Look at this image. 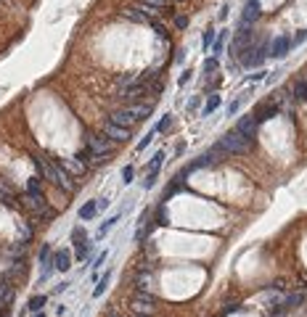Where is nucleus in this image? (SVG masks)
I'll return each mask as SVG.
<instances>
[{
  "mask_svg": "<svg viewBox=\"0 0 307 317\" xmlns=\"http://www.w3.org/2000/svg\"><path fill=\"white\" fill-rule=\"evenodd\" d=\"M278 111H281V103H278V98H273V100H262V103H259L252 114H255V119L262 125L265 119H273Z\"/></svg>",
  "mask_w": 307,
  "mask_h": 317,
  "instance_id": "9d476101",
  "label": "nucleus"
},
{
  "mask_svg": "<svg viewBox=\"0 0 307 317\" xmlns=\"http://www.w3.org/2000/svg\"><path fill=\"white\" fill-rule=\"evenodd\" d=\"M262 16V8H259V0H247V5H244V16H241V24L244 27H252L255 21Z\"/></svg>",
  "mask_w": 307,
  "mask_h": 317,
  "instance_id": "4468645a",
  "label": "nucleus"
},
{
  "mask_svg": "<svg viewBox=\"0 0 307 317\" xmlns=\"http://www.w3.org/2000/svg\"><path fill=\"white\" fill-rule=\"evenodd\" d=\"M289 50H291V40H289V37H283V35L273 37V40L267 43V56H270V58H283Z\"/></svg>",
  "mask_w": 307,
  "mask_h": 317,
  "instance_id": "f8f14e48",
  "label": "nucleus"
},
{
  "mask_svg": "<svg viewBox=\"0 0 307 317\" xmlns=\"http://www.w3.org/2000/svg\"><path fill=\"white\" fill-rule=\"evenodd\" d=\"M291 95H294L297 103H305V100H307V77L294 80V85H291Z\"/></svg>",
  "mask_w": 307,
  "mask_h": 317,
  "instance_id": "6ab92c4d",
  "label": "nucleus"
},
{
  "mask_svg": "<svg viewBox=\"0 0 307 317\" xmlns=\"http://www.w3.org/2000/svg\"><path fill=\"white\" fill-rule=\"evenodd\" d=\"M103 209H109V198H101V201H98V212H103Z\"/></svg>",
  "mask_w": 307,
  "mask_h": 317,
  "instance_id": "58836bf2",
  "label": "nucleus"
},
{
  "mask_svg": "<svg viewBox=\"0 0 307 317\" xmlns=\"http://www.w3.org/2000/svg\"><path fill=\"white\" fill-rule=\"evenodd\" d=\"M24 206L29 209V212L37 214V220H53V209L48 204V198H45L43 193V185L37 177H29L27 180V190H24Z\"/></svg>",
  "mask_w": 307,
  "mask_h": 317,
  "instance_id": "f257e3e1",
  "label": "nucleus"
},
{
  "mask_svg": "<svg viewBox=\"0 0 307 317\" xmlns=\"http://www.w3.org/2000/svg\"><path fill=\"white\" fill-rule=\"evenodd\" d=\"M133 177H135V167L127 164L125 169H122V185H130V182H133Z\"/></svg>",
  "mask_w": 307,
  "mask_h": 317,
  "instance_id": "c85d7f7f",
  "label": "nucleus"
},
{
  "mask_svg": "<svg viewBox=\"0 0 307 317\" xmlns=\"http://www.w3.org/2000/svg\"><path fill=\"white\" fill-rule=\"evenodd\" d=\"M241 100H244V95H239L236 100H230V103H228V117H233V114L241 109Z\"/></svg>",
  "mask_w": 307,
  "mask_h": 317,
  "instance_id": "7c9ffc66",
  "label": "nucleus"
},
{
  "mask_svg": "<svg viewBox=\"0 0 307 317\" xmlns=\"http://www.w3.org/2000/svg\"><path fill=\"white\" fill-rule=\"evenodd\" d=\"M217 109H220V95H214V92H212V95L206 98V103L202 106V117H209V114H214Z\"/></svg>",
  "mask_w": 307,
  "mask_h": 317,
  "instance_id": "4be33fe9",
  "label": "nucleus"
},
{
  "mask_svg": "<svg viewBox=\"0 0 307 317\" xmlns=\"http://www.w3.org/2000/svg\"><path fill=\"white\" fill-rule=\"evenodd\" d=\"M109 280H111V270H106V272L101 275V280L96 283V288H93V299H101L106 288H109Z\"/></svg>",
  "mask_w": 307,
  "mask_h": 317,
  "instance_id": "aec40b11",
  "label": "nucleus"
},
{
  "mask_svg": "<svg viewBox=\"0 0 307 317\" xmlns=\"http://www.w3.org/2000/svg\"><path fill=\"white\" fill-rule=\"evenodd\" d=\"M252 143H255V137L244 135V133H239V130L233 127V130H228L217 143H214V148H217L222 156H239V153H244Z\"/></svg>",
  "mask_w": 307,
  "mask_h": 317,
  "instance_id": "20e7f679",
  "label": "nucleus"
},
{
  "mask_svg": "<svg viewBox=\"0 0 307 317\" xmlns=\"http://www.w3.org/2000/svg\"><path fill=\"white\" fill-rule=\"evenodd\" d=\"M214 40H217V32H214L212 27H206V29H204V35H202V48H204V53H206V50H212Z\"/></svg>",
  "mask_w": 307,
  "mask_h": 317,
  "instance_id": "b1692460",
  "label": "nucleus"
},
{
  "mask_svg": "<svg viewBox=\"0 0 307 317\" xmlns=\"http://www.w3.org/2000/svg\"><path fill=\"white\" fill-rule=\"evenodd\" d=\"M151 222H154V225H164V227L170 225V214H167V206L164 204H159V209H156V214H154Z\"/></svg>",
  "mask_w": 307,
  "mask_h": 317,
  "instance_id": "393cba45",
  "label": "nucleus"
},
{
  "mask_svg": "<svg viewBox=\"0 0 307 317\" xmlns=\"http://www.w3.org/2000/svg\"><path fill=\"white\" fill-rule=\"evenodd\" d=\"M85 148L93 153V159H96V164L98 161H103L109 153H114V148H117V143L114 140H109L103 133L101 135H93V133H88L85 135Z\"/></svg>",
  "mask_w": 307,
  "mask_h": 317,
  "instance_id": "39448f33",
  "label": "nucleus"
},
{
  "mask_svg": "<svg viewBox=\"0 0 307 317\" xmlns=\"http://www.w3.org/2000/svg\"><path fill=\"white\" fill-rule=\"evenodd\" d=\"M35 317H45V312H35Z\"/></svg>",
  "mask_w": 307,
  "mask_h": 317,
  "instance_id": "a19ab883",
  "label": "nucleus"
},
{
  "mask_svg": "<svg viewBox=\"0 0 307 317\" xmlns=\"http://www.w3.org/2000/svg\"><path fill=\"white\" fill-rule=\"evenodd\" d=\"M162 164H164V151H156V153L151 156V161L146 164V169H149V172H159V169H162Z\"/></svg>",
  "mask_w": 307,
  "mask_h": 317,
  "instance_id": "a878e982",
  "label": "nucleus"
},
{
  "mask_svg": "<svg viewBox=\"0 0 307 317\" xmlns=\"http://www.w3.org/2000/svg\"><path fill=\"white\" fill-rule=\"evenodd\" d=\"M130 317H151V315H138V312H133V315H130Z\"/></svg>",
  "mask_w": 307,
  "mask_h": 317,
  "instance_id": "ea45409f",
  "label": "nucleus"
},
{
  "mask_svg": "<svg viewBox=\"0 0 307 317\" xmlns=\"http://www.w3.org/2000/svg\"><path fill=\"white\" fill-rule=\"evenodd\" d=\"M130 307L138 315H154L156 312V296L151 291H135L133 299H130Z\"/></svg>",
  "mask_w": 307,
  "mask_h": 317,
  "instance_id": "0eeeda50",
  "label": "nucleus"
},
{
  "mask_svg": "<svg viewBox=\"0 0 307 317\" xmlns=\"http://www.w3.org/2000/svg\"><path fill=\"white\" fill-rule=\"evenodd\" d=\"M61 164H64V169L72 177H80V175H85V169H88V164L82 161L80 156H72V159H61Z\"/></svg>",
  "mask_w": 307,
  "mask_h": 317,
  "instance_id": "2eb2a0df",
  "label": "nucleus"
},
{
  "mask_svg": "<svg viewBox=\"0 0 307 317\" xmlns=\"http://www.w3.org/2000/svg\"><path fill=\"white\" fill-rule=\"evenodd\" d=\"M151 111H154V103H133V106H125V109L111 111L109 122H114V125H119V127L133 130V127L138 125V122L149 119V117H151Z\"/></svg>",
  "mask_w": 307,
  "mask_h": 317,
  "instance_id": "7ed1b4c3",
  "label": "nucleus"
},
{
  "mask_svg": "<svg viewBox=\"0 0 307 317\" xmlns=\"http://www.w3.org/2000/svg\"><path fill=\"white\" fill-rule=\"evenodd\" d=\"M111 317H119V315H111Z\"/></svg>",
  "mask_w": 307,
  "mask_h": 317,
  "instance_id": "79ce46f5",
  "label": "nucleus"
},
{
  "mask_svg": "<svg viewBox=\"0 0 307 317\" xmlns=\"http://www.w3.org/2000/svg\"><path fill=\"white\" fill-rule=\"evenodd\" d=\"M66 288H69V283H66V280H64V283H58V285H53V291H56V293H64Z\"/></svg>",
  "mask_w": 307,
  "mask_h": 317,
  "instance_id": "4c0bfd02",
  "label": "nucleus"
},
{
  "mask_svg": "<svg viewBox=\"0 0 307 317\" xmlns=\"http://www.w3.org/2000/svg\"><path fill=\"white\" fill-rule=\"evenodd\" d=\"M35 164L40 167V172H43V177L45 180H51L56 188H61L64 193H72L77 190V182H74V177L64 169V164L61 161H48V159H35Z\"/></svg>",
  "mask_w": 307,
  "mask_h": 317,
  "instance_id": "f03ea898",
  "label": "nucleus"
},
{
  "mask_svg": "<svg viewBox=\"0 0 307 317\" xmlns=\"http://www.w3.org/2000/svg\"><path fill=\"white\" fill-rule=\"evenodd\" d=\"M217 69V56H212L209 61H204V72H214Z\"/></svg>",
  "mask_w": 307,
  "mask_h": 317,
  "instance_id": "f704fd0d",
  "label": "nucleus"
},
{
  "mask_svg": "<svg viewBox=\"0 0 307 317\" xmlns=\"http://www.w3.org/2000/svg\"><path fill=\"white\" fill-rule=\"evenodd\" d=\"M191 80H194V72H191V69H186V72L180 74V80H178V85H180V88H186V85H188Z\"/></svg>",
  "mask_w": 307,
  "mask_h": 317,
  "instance_id": "473e14b6",
  "label": "nucleus"
},
{
  "mask_svg": "<svg viewBox=\"0 0 307 317\" xmlns=\"http://www.w3.org/2000/svg\"><path fill=\"white\" fill-rule=\"evenodd\" d=\"M175 27H178V29H186V27H188V19H186V16H175Z\"/></svg>",
  "mask_w": 307,
  "mask_h": 317,
  "instance_id": "e433bc0d",
  "label": "nucleus"
},
{
  "mask_svg": "<svg viewBox=\"0 0 307 317\" xmlns=\"http://www.w3.org/2000/svg\"><path fill=\"white\" fill-rule=\"evenodd\" d=\"M143 5H149V8H154V11H159V8H164L167 5V0H141Z\"/></svg>",
  "mask_w": 307,
  "mask_h": 317,
  "instance_id": "2f4dec72",
  "label": "nucleus"
},
{
  "mask_svg": "<svg viewBox=\"0 0 307 317\" xmlns=\"http://www.w3.org/2000/svg\"><path fill=\"white\" fill-rule=\"evenodd\" d=\"M170 125H172V114H164V119H159V125L154 130H156V133H164V130H170Z\"/></svg>",
  "mask_w": 307,
  "mask_h": 317,
  "instance_id": "c756f323",
  "label": "nucleus"
},
{
  "mask_svg": "<svg viewBox=\"0 0 307 317\" xmlns=\"http://www.w3.org/2000/svg\"><path fill=\"white\" fill-rule=\"evenodd\" d=\"M96 214H98V198L85 201V204L80 206V212H77V217H80V222H88V220H93Z\"/></svg>",
  "mask_w": 307,
  "mask_h": 317,
  "instance_id": "a211bd4d",
  "label": "nucleus"
},
{
  "mask_svg": "<svg viewBox=\"0 0 307 317\" xmlns=\"http://www.w3.org/2000/svg\"><path fill=\"white\" fill-rule=\"evenodd\" d=\"M305 301H307L305 293H302V291H294V293H286V296L281 299V304L275 307V309H278V312H289V309H294V307H302Z\"/></svg>",
  "mask_w": 307,
  "mask_h": 317,
  "instance_id": "ddd939ff",
  "label": "nucleus"
},
{
  "mask_svg": "<svg viewBox=\"0 0 307 317\" xmlns=\"http://www.w3.org/2000/svg\"><path fill=\"white\" fill-rule=\"evenodd\" d=\"M106 257H109V251H101V254H98V257H96V262H93V270H96V272H98V270H101V265L106 262Z\"/></svg>",
  "mask_w": 307,
  "mask_h": 317,
  "instance_id": "72a5a7b5",
  "label": "nucleus"
},
{
  "mask_svg": "<svg viewBox=\"0 0 307 317\" xmlns=\"http://www.w3.org/2000/svg\"><path fill=\"white\" fill-rule=\"evenodd\" d=\"M13 299H16V288L0 280V309H5V312H8V304H11Z\"/></svg>",
  "mask_w": 307,
  "mask_h": 317,
  "instance_id": "f3484780",
  "label": "nucleus"
},
{
  "mask_svg": "<svg viewBox=\"0 0 307 317\" xmlns=\"http://www.w3.org/2000/svg\"><path fill=\"white\" fill-rule=\"evenodd\" d=\"M154 135H156V130H149V133H146V135L141 137V143L135 145V151H138V153H143V148H149V145H151V140H154Z\"/></svg>",
  "mask_w": 307,
  "mask_h": 317,
  "instance_id": "cd10ccee",
  "label": "nucleus"
},
{
  "mask_svg": "<svg viewBox=\"0 0 307 317\" xmlns=\"http://www.w3.org/2000/svg\"><path fill=\"white\" fill-rule=\"evenodd\" d=\"M45 304H48V296H45V293H37V296L29 299L27 309H29V312H43V307H45Z\"/></svg>",
  "mask_w": 307,
  "mask_h": 317,
  "instance_id": "5701e85b",
  "label": "nucleus"
},
{
  "mask_svg": "<svg viewBox=\"0 0 307 317\" xmlns=\"http://www.w3.org/2000/svg\"><path fill=\"white\" fill-rule=\"evenodd\" d=\"M220 156H222V153H220V151L212 145V148H209V151H204V153H202V156H199L196 161H191L188 172H196V169H212V167L220 161Z\"/></svg>",
  "mask_w": 307,
  "mask_h": 317,
  "instance_id": "1a4fd4ad",
  "label": "nucleus"
},
{
  "mask_svg": "<svg viewBox=\"0 0 307 317\" xmlns=\"http://www.w3.org/2000/svg\"><path fill=\"white\" fill-rule=\"evenodd\" d=\"M72 246H74V259L77 262H88L90 254H93V243L88 238V230L82 225H77L72 230Z\"/></svg>",
  "mask_w": 307,
  "mask_h": 317,
  "instance_id": "423d86ee",
  "label": "nucleus"
},
{
  "mask_svg": "<svg viewBox=\"0 0 307 317\" xmlns=\"http://www.w3.org/2000/svg\"><path fill=\"white\" fill-rule=\"evenodd\" d=\"M51 262H53V267H56V272H69L72 265H74V254H72V249L61 246V249L53 251V259Z\"/></svg>",
  "mask_w": 307,
  "mask_h": 317,
  "instance_id": "6e6552de",
  "label": "nucleus"
},
{
  "mask_svg": "<svg viewBox=\"0 0 307 317\" xmlns=\"http://www.w3.org/2000/svg\"><path fill=\"white\" fill-rule=\"evenodd\" d=\"M117 222H119V214H114V217H109V220H106L103 225L98 227V233H96V241H101V238H106V235H109L111 230H114V225H117Z\"/></svg>",
  "mask_w": 307,
  "mask_h": 317,
  "instance_id": "412c9836",
  "label": "nucleus"
},
{
  "mask_svg": "<svg viewBox=\"0 0 307 317\" xmlns=\"http://www.w3.org/2000/svg\"><path fill=\"white\" fill-rule=\"evenodd\" d=\"M101 133H103L106 137H109V140H114V143H125V140H130V130H127V127L114 125V122H109V119L103 122Z\"/></svg>",
  "mask_w": 307,
  "mask_h": 317,
  "instance_id": "9b49d317",
  "label": "nucleus"
},
{
  "mask_svg": "<svg viewBox=\"0 0 307 317\" xmlns=\"http://www.w3.org/2000/svg\"><path fill=\"white\" fill-rule=\"evenodd\" d=\"M13 201H16V198H13V193H11L8 188H5L3 182H0V204L8 206V209H13Z\"/></svg>",
  "mask_w": 307,
  "mask_h": 317,
  "instance_id": "bb28decb",
  "label": "nucleus"
},
{
  "mask_svg": "<svg viewBox=\"0 0 307 317\" xmlns=\"http://www.w3.org/2000/svg\"><path fill=\"white\" fill-rule=\"evenodd\" d=\"M257 127H259V122L255 119V114H249V117H244L239 125H236V130L239 133H244V135H249V137H255L257 135Z\"/></svg>",
  "mask_w": 307,
  "mask_h": 317,
  "instance_id": "dca6fc26",
  "label": "nucleus"
},
{
  "mask_svg": "<svg viewBox=\"0 0 307 317\" xmlns=\"http://www.w3.org/2000/svg\"><path fill=\"white\" fill-rule=\"evenodd\" d=\"M265 74H267V72H262V69H257L255 74H249V80H252V82H259V80H265Z\"/></svg>",
  "mask_w": 307,
  "mask_h": 317,
  "instance_id": "c9c22d12",
  "label": "nucleus"
}]
</instances>
